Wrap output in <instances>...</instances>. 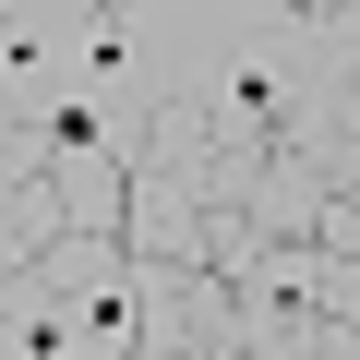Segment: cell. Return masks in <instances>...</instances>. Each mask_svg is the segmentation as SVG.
Here are the masks:
<instances>
[{
  "label": "cell",
  "instance_id": "1",
  "mask_svg": "<svg viewBox=\"0 0 360 360\" xmlns=\"http://www.w3.org/2000/svg\"><path fill=\"white\" fill-rule=\"evenodd\" d=\"M240 300L205 264H132V360H229Z\"/></svg>",
  "mask_w": 360,
  "mask_h": 360
},
{
  "label": "cell",
  "instance_id": "2",
  "mask_svg": "<svg viewBox=\"0 0 360 360\" xmlns=\"http://www.w3.org/2000/svg\"><path fill=\"white\" fill-rule=\"evenodd\" d=\"M49 193H60V229H72V240H120V205H132L120 156H96V144H60V156H49Z\"/></svg>",
  "mask_w": 360,
  "mask_h": 360
}]
</instances>
